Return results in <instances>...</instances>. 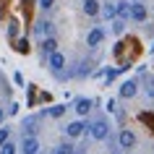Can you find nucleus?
Wrapping results in <instances>:
<instances>
[{"label":"nucleus","mask_w":154,"mask_h":154,"mask_svg":"<svg viewBox=\"0 0 154 154\" xmlns=\"http://www.w3.org/2000/svg\"><path fill=\"white\" fill-rule=\"evenodd\" d=\"M86 133H89L94 141H105V138L110 136V123L99 118V120H94V123L89 125V131H86Z\"/></svg>","instance_id":"obj_1"},{"label":"nucleus","mask_w":154,"mask_h":154,"mask_svg":"<svg viewBox=\"0 0 154 154\" xmlns=\"http://www.w3.org/2000/svg\"><path fill=\"white\" fill-rule=\"evenodd\" d=\"M146 18H149V11H146V5H144V3H138V0H133V3H131V21L144 24Z\"/></svg>","instance_id":"obj_2"},{"label":"nucleus","mask_w":154,"mask_h":154,"mask_svg":"<svg viewBox=\"0 0 154 154\" xmlns=\"http://www.w3.org/2000/svg\"><path fill=\"white\" fill-rule=\"evenodd\" d=\"M47 63H50V68H52V71H55L57 76H63L65 63H68V60H65V55H63V52H52V55L47 57Z\"/></svg>","instance_id":"obj_3"},{"label":"nucleus","mask_w":154,"mask_h":154,"mask_svg":"<svg viewBox=\"0 0 154 154\" xmlns=\"http://www.w3.org/2000/svg\"><path fill=\"white\" fill-rule=\"evenodd\" d=\"M136 91H138V81H136V79H125V81L120 84V97L123 99L136 97Z\"/></svg>","instance_id":"obj_4"},{"label":"nucleus","mask_w":154,"mask_h":154,"mask_svg":"<svg viewBox=\"0 0 154 154\" xmlns=\"http://www.w3.org/2000/svg\"><path fill=\"white\" fill-rule=\"evenodd\" d=\"M89 131V123H84V120H73L71 125H65V133L71 138H76V136H81V133H86Z\"/></svg>","instance_id":"obj_5"},{"label":"nucleus","mask_w":154,"mask_h":154,"mask_svg":"<svg viewBox=\"0 0 154 154\" xmlns=\"http://www.w3.org/2000/svg\"><path fill=\"white\" fill-rule=\"evenodd\" d=\"M118 144H120V149H133L136 146V133L133 131H120V136H118Z\"/></svg>","instance_id":"obj_6"},{"label":"nucleus","mask_w":154,"mask_h":154,"mask_svg":"<svg viewBox=\"0 0 154 154\" xmlns=\"http://www.w3.org/2000/svg\"><path fill=\"white\" fill-rule=\"evenodd\" d=\"M21 152L24 154H39V141L34 136H24V141H21Z\"/></svg>","instance_id":"obj_7"},{"label":"nucleus","mask_w":154,"mask_h":154,"mask_svg":"<svg viewBox=\"0 0 154 154\" xmlns=\"http://www.w3.org/2000/svg\"><path fill=\"white\" fill-rule=\"evenodd\" d=\"M102 39H105V32H102L99 26H94V29L86 34V45H89V47H99V45H102Z\"/></svg>","instance_id":"obj_8"},{"label":"nucleus","mask_w":154,"mask_h":154,"mask_svg":"<svg viewBox=\"0 0 154 154\" xmlns=\"http://www.w3.org/2000/svg\"><path fill=\"white\" fill-rule=\"evenodd\" d=\"M73 107H76V112L81 115V118H86V115L91 112V99H89V97H79Z\"/></svg>","instance_id":"obj_9"},{"label":"nucleus","mask_w":154,"mask_h":154,"mask_svg":"<svg viewBox=\"0 0 154 154\" xmlns=\"http://www.w3.org/2000/svg\"><path fill=\"white\" fill-rule=\"evenodd\" d=\"M99 13H102V18H105V21H115V18H118V8H115L112 0H107L105 5H102V11H99Z\"/></svg>","instance_id":"obj_10"},{"label":"nucleus","mask_w":154,"mask_h":154,"mask_svg":"<svg viewBox=\"0 0 154 154\" xmlns=\"http://www.w3.org/2000/svg\"><path fill=\"white\" fill-rule=\"evenodd\" d=\"M99 11H102L99 0H84V13H86V16H97Z\"/></svg>","instance_id":"obj_11"},{"label":"nucleus","mask_w":154,"mask_h":154,"mask_svg":"<svg viewBox=\"0 0 154 154\" xmlns=\"http://www.w3.org/2000/svg\"><path fill=\"white\" fill-rule=\"evenodd\" d=\"M34 32L39 34V37H45V39H47V34L52 32V24H50V21H45V18H39V21H37V26H34Z\"/></svg>","instance_id":"obj_12"},{"label":"nucleus","mask_w":154,"mask_h":154,"mask_svg":"<svg viewBox=\"0 0 154 154\" xmlns=\"http://www.w3.org/2000/svg\"><path fill=\"white\" fill-rule=\"evenodd\" d=\"M52 52H57V42L52 39V37H47V39L42 42V55H45V57H50Z\"/></svg>","instance_id":"obj_13"},{"label":"nucleus","mask_w":154,"mask_h":154,"mask_svg":"<svg viewBox=\"0 0 154 154\" xmlns=\"http://www.w3.org/2000/svg\"><path fill=\"white\" fill-rule=\"evenodd\" d=\"M115 8H118V16H120V18H131V5L125 3V0L115 3Z\"/></svg>","instance_id":"obj_14"},{"label":"nucleus","mask_w":154,"mask_h":154,"mask_svg":"<svg viewBox=\"0 0 154 154\" xmlns=\"http://www.w3.org/2000/svg\"><path fill=\"white\" fill-rule=\"evenodd\" d=\"M76 152V146H71V144H57L55 146V154H73Z\"/></svg>","instance_id":"obj_15"},{"label":"nucleus","mask_w":154,"mask_h":154,"mask_svg":"<svg viewBox=\"0 0 154 154\" xmlns=\"http://www.w3.org/2000/svg\"><path fill=\"white\" fill-rule=\"evenodd\" d=\"M86 71H89V60H81V63L76 65V71H73V73H76V76H86Z\"/></svg>","instance_id":"obj_16"},{"label":"nucleus","mask_w":154,"mask_h":154,"mask_svg":"<svg viewBox=\"0 0 154 154\" xmlns=\"http://www.w3.org/2000/svg\"><path fill=\"white\" fill-rule=\"evenodd\" d=\"M63 112H65V105H55V107H50V118H60Z\"/></svg>","instance_id":"obj_17"},{"label":"nucleus","mask_w":154,"mask_h":154,"mask_svg":"<svg viewBox=\"0 0 154 154\" xmlns=\"http://www.w3.org/2000/svg\"><path fill=\"white\" fill-rule=\"evenodd\" d=\"M8 141H11V131L8 128H0V146L8 144Z\"/></svg>","instance_id":"obj_18"},{"label":"nucleus","mask_w":154,"mask_h":154,"mask_svg":"<svg viewBox=\"0 0 154 154\" xmlns=\"http://www.w3.org/2000/svg\"><path fill=\"white\" fill-rule=\"evenodd\" d=\"M0 154H16V146L8 141V144H3V146H0Z\"/></svg>","instance_id":"obj_19"},{"label":"nucleus","mask_w":154,"mask_h":154,"mask_svg":"<svg viewBox=\"0 0 154 154\" xmlns=\"http://www.w3.org/2000/svg\"><path fill=\"white\" fill-rule=\"evenodd\" d=\"M138 120L149 123V128H154V115H149V112H141V115H138Z\"/></svg>","instance_id":"obj_20"},{"label":"nucleus","mask_w":154,"mask_h":154,"mask_svg":"<svg viewBox=\"0 0 154 154\" xmlns=\"http://www.w3.org/2000/svg\"><path fill=\"white\" fill-rule=\"evenodd\" d=\"M16 34H18V24H16V21H11V24H8V37L16 39Z\"/></svg>","instance_id":"obj_21"},{"label":"nucleus","mask_w":154,"mask_h":154,"mask_svg":"<svg viewBox=\"0 0 154 154\" xmlns=\"http://www.w3.org/2000/svg\"><path fill=\"white\" fill-rule=\"evenodd\" d=\"M52 5H55V0H39V8L42 11H50Z\"/></svg>","instance_id":"obj_22"},{"label":"nucleus","mask_w":154,"mask_h":154,"mask_svg":"<svg viewBox=\"0 0 154 154\" xmlns=\"http://www.w3.org/2000/svg\"><path fill=\"white\" fill-rule=\"evenodd\" d=\"M146 94H149V97H154V79H149V81H146Z\"/></svg>","instance_id":"obj_23"},{"label":"nucleus","mask_w":154,"mask_h":154,"mask_svg":"<svg viewBox=\"0 0 154 154\" xmlns=\"http://www.w3.org/2000/svg\"><path fill=\"white\" fill-rule=\"evenodd\" d=\"M112 29H115V34H123V21L115 18V21H112Z\"/></svg>","instance_id":"obj_24"},{"label":"nucleus","mask_w":154,"mask_h":154,"mask_svg":"<svg viewBox=\"0 0 154 154\" xmlns=\"http://www.w3.org/2000/svg\"><path fill=\"white\" fill-rule=\"evenodd\" d=\"M105 79L112 84V79H118V71H115V68H112V71H107V73H105Z\"/></svg>","instance_id":"obj_25"},{"label":"nucleus","mask_w":154,"mask_h":154,"mask_svg":"<svg viewBox=\"0 0 154 154\" xmlns=\"http://www.w3.org/2000/svg\"><path fill=\"white\" fill-rule=\"evenodd\" d=\"M13 81H16V84H24V76H21V73L16 71V73H13Z\"/></svg>","instance_id":"obj_26"},{"label":"nucleus","mask_w":154,"mask_h":154,"mask_svg":"<svg viewBox=\"0 0 154 154\" xmlns=\"http://www.w3.org/2000/svg\"><path fill=\"white\" fill-rule=\"evenodd\" d=\"M3 120H5V112H3V110H0V123H3Z\"/></svg>","instance_id":"obj_27"},{"label":"nucleus","mask_w":154,"mask_h":154,"mask_svg":"<svg viewBox=\"0 0 154 154\" xmlns=\"http://www.w3.org/2000/svg\"><path fill=\"white\" fill-rule=\"evenodd\" d=\"M73 154H84V152H81V149H76V152H73Z\"/></svg>","instance_id":"obj_28"},{"label":"nucleus","mask_w":154,"mask_h":154,"mask_svg":"<svg viewBox=\"0 0 154 154\" xmlns=\"http://www.w3.org/2000/svg\"><path fill=\"white\" fill-rule=\"evenodd\" d=\"M152 52H154V42H152Z\"/></svg>","instance_id":"obj_29"}]
</instances>
